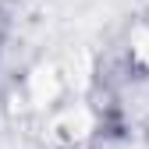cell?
<instances>
[{
    "label": "cell",
    "mask_w": 149,
    "mask_h": 149,
    "mask_svg": "<svg viewBox=\"0 0 149 149\" xmlns=\"http://www.w3.org/2000/svg\"><path fill=\"white\" fill-rule=\"evenodd\" d=\"M4 39H7V18H4V11H0V53H4Z\"/></svg>",
    "instance_id": "6da1fadb"
}]
</instances>
